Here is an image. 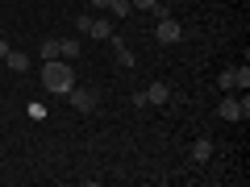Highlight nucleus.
I'll return each mask as SVG.
<instances>
[{
  "mask_svg": "<svg viewBox=\"0 0 250 187\" xmlns=\"http://www.w3.org/2000/svg\"><path fill=\"white\" fill-rule=\"evenodd\" d=\"M59 58L75 62V58H80V42H67V37H59Z\"/></svg>",
  "mask_w": 250,
  "mask_h": 187,
  "instance_id": "9d476101",
  "label": "nucleus"
},
{
  "mask_svg": "<svg viewBox=\"0 0 250 187\" xmlns=\"http://www.w3.org/2000/svg\"><path fill=\"white\" fill-rule=\"evenodd\" d=\"M108 42L117 46V62H121V67H134V50H129V46H125V42H117V37H108Z\"/></svg>",
  "mask_w": 250,
  "mask_h": 187,
  "instance_id": "9b49d317",
  "label": "nucleus"
},
{
  "mask_svg": "<svg viewBox=\"0 0 250 187\" xmlns=\"http://www.w3.org/2000/svg\"><path fill=\"white\" fill-rule=\"evenodd\" d=\"M129 13H134L129 0H108V17H129Z\"/></svg>",
  "mask_w": 250,
  "mask_h": 187,
  "instance_id": "f8f14e48",
  "label": "nucleus"
},
{
  "mask_svg": "<svg viewBox=\"0 0 250 187\" xmlns=\"http://www.w3.org/2000/svg\"><path fill=\"white\" fill-rule=\"evenodd\" d=\"M4 62H9L13 71H29V54L25 50H9V54H4Z\"/></svg>",
  "mask_w": 250,
  "mask_h": 187,
  "instance_id": "1a4fd4ad",
  "label": "nucleus"
},
{
  "mask_svg": "<svg viewBox=\"0 0 250 187\" xmlns=\"http://www.w3.org/2000/svg\"><path fill=\"white\" fill-rule=\"evenodd\" d=\"M4 54H9V42H4V37H0V58H4Z\"/></svg>",
  "mask_w": 250,
  "mask_h": 187,
  "instance_id": "2eb2a0df",
  "label": "nucleus"
},
{
  "mask_svg": "<svg viewBox=\"0 0 250 187\" xmlns=\"http://www.w3.org/2000/svg\"><path fill=\"white\" fill-rule=\"evenodd\" d=\"M92 9H108V0H92Z\"/></svg>",
  "mask_w": 250,
  "mask_h": 187,
  "instance_id": "4468645a",
  "label": "nucleus"
},
{
  "mask_svg": "<svg viewBox=\"0 0 250 187\" xmlns=\"http://www.w3.org/2000/svg\"><path fill=\"white\" fill-rule=\"evenodd\" d=\"M167 100H171V88L163 79H154L150 88H146V104H167Z\"/></svg>",
  "mask_w": 250,
  "mask_h": 187,
  "instance_id": "0eeeda50",
  "label": "nucleus"
},
{
  "mask_svg": "<svg viewBox=\"0 0 250 187\" xmlns=\"http://www.w3.org/2000/svg\"><path fill=\"white\" fill-rule=\"evenodd\" d=\"M213 158V142L208 137H196V146H192V162H208Z\"/></svg>",
  "mask_w": 250,
  "mask_h": 187,
  "instance_id": "6e6552de",
  "label": "nucleus"
},
{
  "mask_svg": "<svg viewBox=\"0 0 250 187\" xmlns=\"http://www.w3.org/2000/svg\"><path fill=\"white\" fill-rule=\"evenodd\" d=\"M154 37H159L163 46H175L179 37H184V25H179L175 17H159V25H154Z\"/></svg>",
  "mask_w": 250,
  "mask_h": 187,
  "instance_id": "423d86ee",
  "label": "nucleus"
},
{
  "mask_svg": "<svg viewBox=\"0 0 250 187\" xmlns=\"http://www.w3.org/2000/svg\"><path fill=\"white\" fill-rule=\"evenodd\" d=\"M42 83H46V92H54V96H67V92L75 88V67L67 58H46L42 62Z\"/></svg>",
  "mask_w": 250,
  "mask_h": 187,
  "instance_id": "f257e3e1",
  "label": "nucleus"
},
{
  "mask_svg": "<svg viewBox=\"0 0 250 187\" xmlns=\"http://www.w3.org/2000/svg\"><path fill=\"white\" fill-rule=\"evenodd\" d=\"M75 25H80V34H88V37H113V21H104V17H88V13H83Z\"/></svg>",
  "mask_w": 250,
  "mask_h": 187,
  "instance_id": "39448f33",
  "label": "nucleus"
},
{
  "mask_svg": "<svg viewBox=\"0 0 250 187\" xmlns=\"http://www.w3.org/2000/svg\"><path fill=\"white\" fill-rule=\"evenodd\" d=\"M46 58H59V37H46L42 42V62Z\"/></svg>",
  "mask_w": 250,
  "mask_h": 187,
  "instance_id": "ddd939ff",
  "label": "nucleus"
},
{
  "mask_svg": "<svg viewBox=\"0 0 250 187\" xmlns=\"http://www.w3.org/2000/svg\"><path fill=\"white\" fill-rule=\"evenodd\" d=\"M217 83H221V92H246L250 88V71L246 67H229V71L217 75Z\"/></svg>",
  "mask_w": 250,
  "mask_h": 187,
  "instance_id": "7ed1b4c3",
  "label": "nucleus"
},
{
  "mask_svg": "<svg viewBox=\"0 0 250 187\" xmlns=\"http://www.w3.org/2000/svg\"><path fill=\"white\" fill-rule=\"evenodd\" d=\"M67 96H71L75 112H96V104H100V92L96 88H71Z\"/></svg>",
  "mask_w": 250,
  "mask_h": 187,
  "instance_id": "20e7f679",
  "label": "nucleus"
},
{
  "mask_svg": "<svg viewBox=\"0 0 250 187\" xmlns=\"http://www.w3.org/2000/svg\"><path fill=\"white\" fill-rule=\"evenodd\" d=\"M217 116H221V121H246V116H250V96L242 92V100H238V96L229 92V96L217 104Z\"/></svg>",
  "mask_w": 250,
  "mask_h": 187,
  "instance_id": "f03ea898",
  "label": "nucleus"
}]
</instances>
